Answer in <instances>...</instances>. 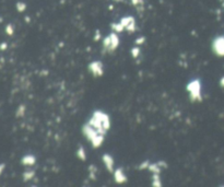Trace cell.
<instances>
[{"instance_id":"8fae6325","label":"cell","mask_w":224,"mask_h":187,"mask_svg":"<svg viewBox=\"0 0 224 187\" xmlns=\"http://www.w3.org/2000/svg\"><path fill=\"white\" fill-rule=\"evenodd\" d=\"M78 157H80L81 159H84V157H86V154H84V150L83 148H80L78 151Z\"/></svg>"},{"instance_id":"5b68a950","label":"cell","mask_w":224,"mask_h":187,"mask_svg":"<svg viewBox=\"0 0 224 187\" xmlns=\"http://www.w3.org/2000/svg\"><path fill=\"white\" fill-rule=\"evenodd\" d=\"M103 161L105 162V164H106L107 169L109 170V171H113V164H114V161L113 159H112L109 155L105 154L104 157H103Z\"/></svg>"},{"instance_id":"277c9868","label":"cell","mask_w":224,"mask_h":187,"mask_svg":"<svg viewBox=\"0 0 224 187\" xmlns=\"http://www.w3.org/2000/svg\"><path fill=\"white\" fill-rule=\"evenodd\" d=\"M115 180H117L118 183H124L126 182V176L124 175L123 171L120 169H118L117 171L115 172Z\"/></svg>"},{"instance_id":"3957f363","label":"cell","mask_w":224,"mask_h":187,"mask_svg":"<svg viewBox=\"0 0 224 187\" xmlns=\"http://www.w3.org/2000/svg\"><path fill=\"white\" fill-rule=\"evenodd\" d=\"M90 68H91V70L94 72L95 76H101V74L103 73V71H102V64L101 62H93L92 65L90 66Z\"/></svg>"},{"instance_id":"30bf717a","label":"cell","mask_w":224,"mask_h":187,"mask_svg":"<svg viewBox=\"0 0 224 187\" xmlns=\"http://www.w3.org/2000/svg\"><path fill=\"white\" fill-rule=\"evenodd\" d=\"M6 32L8 33V35H12L13 34V28H12L11 24H8L7 28H6Z\"/></svg>"},{"instance_id":"4fadbf2b","label":"cell","mask_w":224,"mask_h":187,"mask_svg":"<svg viewBox=\"0 0 224 187\" xmlns=\"http://www.w3.org/2000/svg\"><path fill=\"white\" fill-rule=\"evenodd\" d=\"M220 86H221L222 88H224V77H222L221 80H220Z\"/></svg>"},{"instance_id":"5bb4252c","label":"cell","mask_w":224,"mask_h":187,"mask_svg":"<svg viewBox=\"0 0 224 187\" xmlns=\"http://www.w3.org/2000/svg\"><path fill=\"white\" fill-rule=\"evenodd\" d=\"M3 170H5V164H0V175L3 172Z\"/></svg>"},{"instance_id":"9a60e30c","label":"cell","mask_w":224,"mask_h":187,"mask_svg":"<svg viewBox=\"0 0 224 187\" xmlns=\"http://www.w3.org/2000/svg\"><path fill=\"white\" fill-rule=\"evenodd\" d=\"M7 48V44L6 43H2V44L0 45V49H6Z\"/></svg>"},{"instance_id":"7a4b0ae2","label":"cell","mask_w":224,"mask_h":187,"mask_svg":"<svg viewBox=\"0 0 224 187\" xmlns=\"http://www.w3.org/2000/svg\"><path fill=\"white\" fill-rule=\"evenodd\" d=\"M190 90V92H191L192 96L196 97V99H199L200 97V83H199L198 80L194 81V82H191V84L189 86V88H188Z\"/></svg>"},{"instance_id":"2e32d148","label":"cell","mask_w":224,"mask_h":187,"mask_svg":"<svg viewBox=\"0 0 224 187\" xmlns=\"http://www.w3.org/2000/svg\"><path fill=\"white\" fill-rule=\"evenodd\" d=\"M223 7H224V1H223Z\"/></svg>"},{"instance_id":"8992f818","label":"cell","mask_w":224,"mask_h":187,"mask_svg":"<svg viewBox=\"0 0 224 187\" xmlns=\"http://www.w3.org/2000/svg\"><path fill=\"white\" fill-rule=\"evenodd\" d=\"M35 162V158L32 155H25V157L22 159V163L25 164V165H32Z\"/></svg>"},{"instance_id":"7c38bea8","label":"cell","mask_w":224,"mask_h":187,"mask_svg":"<svg viewBox=\"0 0 224 187\" xmlns=\"http://www.w3.org/2000/svg\"><path fill=\"white\" fill-rule=\"evenodd\" d=\"M139 48H134L132 49V51H131V54H132V56H134V57H137V56H138V54H139Z\"/></svg>"},{"instance_id":"6da1fadb","label":"cell","mask_w":224,"mask_h":187,"mask_svg":"<svg viewBox=\"0 0 224 187\" xmlns=\"http://www.w3.org/2000/svg\"><path fill=\"white\" fill-rule=\"evenodd\" d=\"M213 51L217 55L224 56V36H219L213 41Z\"/></svg>"},{"instance_id":"9c48e42d","label":"cell","mask_w":224,"mask_h":187,"mask_svg":"<svg viewBox=\"0 0 224 187\" xmlns=\"http://www.w3.org/2000/svg\"><path fill=\"white\" fill-rule=\"evenodd\" d=\"M34 176V172H26V173H24L23 177H24V180H31V178Z\"/></svg>"},{"instance_id":"ba28073f","label":"cell","mask_w":224,"mask_h":187,"mask_svg":"<svg viewBox=\"0 0 224 187\" xmlns=\"http://www.w3.org/2000/svg\"><path fill=\"white\" fill-rule=\"evenodd\" d=\"M25 8H26L25 3H23V2H18V3H16V9H18L19 12H23L24 10H25Z\"/></svg>"},{"instance_id":"52a82bcc","label":"cell","mask_w":224,"mask_h":187,"mask_svg":"<svg viewBox=\"0 0 224 187\" xmlns=\"http://www.w3.org/2000/svg\"><path fill=\"white\" fill-rule=\"evenodd\" d=\"M93 147H99V145L102 143V141H103V137L99 135V136H96L94 139H93Z\"/></svg>"}]
</instances>
